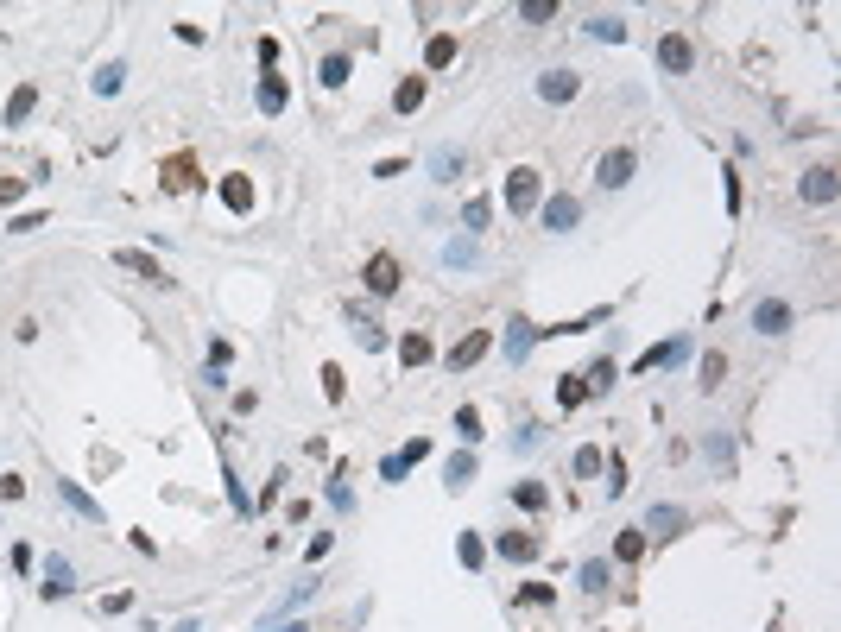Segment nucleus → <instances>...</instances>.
Returning <instances> with one entry per match:
<instances>
[{"instance_id":"obj_1","label":"nucleus","mask_w":841,"mask_h":632,"mask_svg":"<svg viewBox=\"0 0 841 632\" xmlns=\"http://www.w3.org/2000/svg\"><path fill=\"white\" fill-rule=\"evenodd\" d=\"M633 171H639V152H633V146H614V152L595 159V184H601V190H626V184H633Z\"/></svg>"},{"instance_id":"obj_33","label":"nucleus","mask_w":841,"mask_h":632,"mask_svg":"<svg viewBox=\"0 0 841 632\" xmlns=\"http://www.w3.org/2000/svg\"><path fill=\"white\" fill-rule=\"evenodd\" d=\"M348 70H355V63H348V51H329V57H323V89H342Z\"/></svg>"},{"instance_id":"obj_41","label":"nucleus","mask_w":841,"mask_h":632,"mask_svg":"<svg viewBox=\"0 0 841 632\" xmlns=\"http://www.w3.org/2000/svg\"><path fill=\"white\" fill-rule=\"evenodd\" d=\"M519 20H525V26H544V20H557V0H525V7H519Z\"/></svg>"},{"instance_id":"obj_40","label":"nucleus","mask_w":841,"mask_h":632,"mask_svg":"<svg viewBox=\"0 0 841 632\" xmlns=\"http://www.w3.org/2000/svg\"><path fill=\"white\" fill-rule=\"evenodd\" d=\"M323 392H329V405H342V398H348V373H342L335 361L323 367Z\"/></svg>"},{"instance_id":"obj_5","label":"nucleus","mask_w":841,"mask_h":632,"mask_svg":"<svg viewBox=\"0 0 841 632\" xmlns=\"http://www.w3.org/2000/svg\"><path fill=\"white\" fill-rule=\"evenodd\" d=\"M507 209H513V216H532V209H538V171L532 165L507 171Z\"/></svg>"},{"instance_id":"obj_35","label":"nucleus","mask_w":841,"mask_h":632,"mask_svg":"<svg viewBox=\"0 0 841 632\" xmlns=\"http://www.w3.org/2000/svg\"><path fill=\"white\" fill-rule=\"evenodd\" d=\"M728 380V355H721V348H709V355H703V392H715Z\"/></svg>"},{"instance_id":"obj_48","label":"nucleus","mask_w":841,"mask_h":632,"mask_svg":"<svg viewBox=\"0 0 841 632\" xmlns=\"http://www.w3.org/2000/svg\"><path fill=\"white\" fill-rule=\"evenodd\" d=\"M272 632H304V626H298V620H285V626H272Z\"/></svg>"},{"instance_id":"obj_2","label":"nucleus","mask_w":841,"mask_h":632,"mask_svg":"<svg viewBox=\"0 0 841 632\" xmlns=\"http://www.w3.org/2000/svg\"><path fill=\"white\" fill-rule=\"evenodd\" d=\"M399 278H405V272H399V259H392V253H367L361 285H367L374 298H392V291H399Z\"/></svg>"},{"instance_id":"obj_18","label":"nucleus","mask_w":841,"mask_h":632,"mask_svg":"<svg viewBox=\"0 0 841 632\" xmlns=\"http://www.w3.org/2000/svg\"><path fill=\"white\" fill-rule=\"evenodd\" d=\"M797 196H804V202H835V165H816V171H804Z\"/></svg>"},{"instance_id":"obj_39","label":"nucleus","mask_w":841,"mask_h":632,"mask_svg":"<svg viewBox=\"0 0 841 632\" xmlns=\"http://www.w3.org/2000/svg\"><path fill=\"white\" fill-rule=\"evenodd\" d=\"M456 437H462V443H481V411H474V405L456 411Z\"/></svg>"},{"instance_id":"obj_17","label":"nucleus","mask_w":841,"mask_h":632,"mask_svg":"<svg viewBox=\"0 0 841 632\" xmlns=\"http://www.w3.org/2000/svg\"><path fill=\"white\" fill-rule=\"evenodd\" d=\"M683 525H689V513H683V506H652L639 531H646V538H677Z\"/></svg>"},{"instance_id":"obj_16","label":"nucleus","mask_w":841,"mask_h":632,"mask_svg":"<svg viewBox=\"0 0 841 632\" xmlns=\"http://www.w3.org/2000/svg\"><path fill=\"white\" fill-rule=\"evenodd\" d=\"M538 335H544V329H538L532 316H513V323H507V361H513V367L532 355V341H538Z\"/></svg>"},{"instance_id":"obj_22","label":"nucleus","mask_w":841,"mask_h":632,"mask_svg":"<svg viewBox=\"0 0 841 632\" xmlns=\"http://www.w3.org/2000/svg\"><path fill=\"white\" fill-rule=\"evenodd\" d=\"M443 266H449V272H474V266H481V247H474V234L449 241V247H443Z\"/></svg>"},{"instance_id":"obj_25","label":"nucleus","mask_w":841,"mask_h":632,"mask_svg":"<svg viewBox=\"0 0 841 632\" xmlns=\"http://www.w3.org/2000/svg\"><path fill=\"white\" fill-rule=\"evenodd\" d=\"M32 108H38V89H32V83H20V89H13V102H7V114H0V120H7V127H26V120H32Z\"/></svg>"},{"instance_id":"obj_37","label":"nucleus","mask_w":841,"mask_h":632,"mask_svg":"<svg viewBox=\"0 0 841 632\" xmlns=\"http://www.w3.org/2000/svg\"><path fill=\"white\" fill-rule=\"evenodd\" d=\"M570 468H576V474H582V480H595V474H601V468H607V456H601V449H595V443H582V449H576V462H570Z\"/></svg>"},{"instance_id":"obj_29","label":"nucleus","mask_w":841,"mask_h":632,"mask_svg":"<svg viewBox=\"0 0 841 632\" xmlns=\"http://www.w3.org/2000/svg\"><path fill=\"white\" fill-rule=\"evenodd\" d=\"M646 544H652V538L633 525V531H620V538H614V556H620V563H639V556H646Z\"/></svg>"},{"instance_id":"obj_32","label":"nucleus","mask_w":841,"mask_h":632,"mask_svg":"<svg viewBox=\"0 0 841 632\" xmlns=\"http://www.w3.org/2000/svg\"><path fill=\"white\" fill-rule=\"evenodd\" d=\"M487 222H494V202H487V196H468V209H462V228H468V234H481Z\"/></svg>"},{"instance_id":"obj_28","label":"nucleus","mask_w":841,"mask_h":632,"mask_svg":"<svg viewBox=\"0 0 841 632\" xmlns=\"http://www.w3.org/2000/svg\"><path fill=\"white\" fill-rule=\"evenodd\" d=\"M417 102H425V77H405L392 89V114H417Z\"/></svg>"},{"instance_id":"obj_21","label":"nucleus","mask_w":841,"mask_h":632,"mask_svg":"<svg viewBox=\"0 0 841 632\" xmlns=\"http://www.w3.org/2000/svg\"><path fill=\"white\" fill-rule=\"evenodd\" d=\"M456 63V32H431L425 38V70H449Z\"/></svg>"},{"instance_id":"obj_43","label":"nucleus","mask_w":841,"mask_h":632,"mask_svg":"<svg viewBox=\"0 0 841 632\" xmlns=\"http://www.w3.org/2000/svg\"><path fill=\"white\" fill-rule=\"evenodd\" d=\"M519 601H525V607H550V601H557V588H550V582H525V588H519Z\"/></svg>"},{"instance_id":"obj_26","label":"nucleus","mask_w":841,"mask_h":632,"mask_svg":"<svg viewBox=\"0 0 841 632\" xmlns=\"http://www.w3.org/2000/svg\"><path fill=\"white\" fill-rule=\"evenodd\" d=\"M582 32H589V38H601V45H620V38H626V20H620V13H595Z\"/></svg>"},{"instance_id":"obj_3","label":"nucleus","mask_w":841,"mask_h":632,"mask_svg":"<svg viewBox=\"0 0 841 632\" xmlns=\"http://www.w3.org/2000/svg\"><path fill=\"white\" fill-rule=\"evenodd\" d=\"M658 70H671V77H689V70H696L689 32H664V38H658Z\"/></svg>"},{"instance_id":"obj_9","label":"nucleus","mask_w":841,"mask_h":632,"mask_svg":"<svg viewBox=\"0 0 841 632\" xmlns=\"http://www.w3.org/2000/svg\"><path fill=\"white\" fill-rule=\"evenodd\" d=\"M689 355V335H671V341H658V348H646V355L633 361V373H658V367H677Z\"/></svg>"},{"instance_id":"obj_34","label":"nucleus","mask_w":841,"mask_h":632,"mask_svg":"<svg viewBox=\"0 0 841 632\" xmlns=\"http://www.w3.org/2000/svg\"><path fill=\"white\" fill-rule=\"evenodd\" d=\"M89 83H95V95H120V83H127V63H102Z\"/></svg>"},{"instance_id":"obj_36","label":"nucleus","mask_w":841,"mask_h":632,"mask_svg":"<svg viewBox=\"0 0 841 632\" xmlns=\"http://www.w3.org/2000/svg\"><path fill=\"white\" fill-rule=\"evenodd\" d=\"M614 380H620V367H614V361H607V355H601V361H595V367H589V373H582V386H589V392H607V386H614Z\"/></svg>"},{"instance_id":"obj_30","label":"nucleus","mask_w":841,"mask_h":632,"mask_svg":"<svg viewBox=\"0 0 841 632\" xmlns=\"http://www.w3.org/2000/svg\"><path fill=\"white\" fill-rule=\"evenodd\" d=\"M513 500H519L525 513H544V506H550V487H544V480H519V487H513Z\"/></svg>"},{"instance_id":"obj_44","label":"nucleus","mask_w":841,"mask_h":632,"mask_svg":"<svg viewBox=\"0 0 841 632\" xmlns=\"http://www.w3.org/2000/svg\"><path fill=\"white\" fill-rule=\"evenodd\" d=\"M582 588H589V595L607 588V563H601V556H595V563H582Z\"/></svg>"},{"instance_id":"obj_46","label":"nucleus","mask_w":841,"mask_h":632,"mask_svg":"<svg viewBox=\"0 0 841 632\" xmlns=\"http://www.w3.org/2000/svg\"><path fill=\"white\" fill-rule=\"evenodd\" d=\"M26 196V177H0V202H20Z\"/></svg>"},{"instance_id":"obj_42","label":"nucleus","mask_w":841,"mask_h":632,"mask_svg":"<svg viewBox=\"0 0 841 632\" xmlns=\"http://www.w3.org/2000/svg\"><path fill=\"white\" fill-rule=\"evenodd\" d=\"M456 550H462V563H468V570H481V563H487V550H481V538H474V531H462V538H456Z\"/></svg>"},{"instance_id":"obj_4","label":"nucleus","mask_w":841,"mask_h":632,"mask_svg":"<svg viewBox=\"0 0 841 632\" xmlns=\"http://www.w3.org/2000/svg\"><path fill=\"white\" fill-rule=\"evenodd\" d=\"M538 222H544L550 234H570V228L582 222V202H576V196H564V190H557V196H544V209H538Z\"/></svg>"},{"instance_id":"obj_13","label":"nucleus","mask_w":841,"mask_h":632,"mask_svg":"<svg viewBox=\"0 0 841 632\" xmlns=\"http://www.w3.org/2000/svg\"><path fill=\"white\" fill-rule=\"evenodd\" d=\"M576 89H582L576 70H544L538 77V102H576Z\"/></svg>"},{"instance_id":"obj_45","label":"nucleus","mask_w":841,"mask_h":632,"mask_svg":"<svg viewBox=\"0 0 841 632\" xmlns=\"http://www.w3.org/2000/svg\"><path fill=\"white\" fill-rule=\"evenodd\" d=\"M513 443H519V449H538V443H544V424H519V437H513Z\"/></svg>"},{"instance_id":"obj_15","label":"nucleus","mask_w":841,"mask_h":632,"mask_svg":"<svg viewBox=\"0 0 841 632\" xmlns=\"http://www.w3.org/2000/svg\"><path fill=\"white\" fill-rule=\"evenodd\" d=\"M222 209H228V216H253V177L228 171L222 177Z\"/></svg>"},{"instance_id":"obj_38","label":"nucleus","mask_w":841,"mask_h":632,"mask_svg":"<svg viewBox=\"0 0 841 632\" xmlns=\"http://www.w3.org/2000/svg\"><path fill=\"white\" fill-rule=\"evenodd\" d=\"M443 480H449V487H468V480H474V456H468V449L449 456V462H443Z\"/></svg>"},{"instance_id":"obj_20","label":"nucleus","mask_w":841,"mask_h":632,"mask_svg":"<svg viewBox=\"0 0 841 632\" xmlns=\"http://www.w3.org/2000/svg\"><path fill=\"white\" fill-rule=\"evenodd\" d=\"M285 102H292V89H285V77H260V114H285Z\"/></svg>"},{"instance_id":"obj_27","label":"nucleus","mask_w":841,"mask_h":632,"mask_svg":"<svg viewBox=\"0 0 841 632\" xmlns=\"http://www.w3.org/2000/svg\"><path fill=\"white\" fill-rule=\"evenodd\" d=\"M462 165H468V159H462L456 146H437V152H431V171H437V184H456V177H462Z\"/></svg>"},{"instance_id":"obj_12","label":"nucleus","mask_w":841,"mask_h":632,"mask_svg":"<svg viewBox=\"0 0 841 632\" xmlns=\"http://www.w3.org/2000/svg\"><path fill=\"white\" fill-rule=\"evenodd\" d=\"M494 550H500V563H538V550H544V544H538L532 531H500V538H494Z\"/></svg>"},{"instance_id":"obj_14","label":"nucleus","mask_w":841,"mask_h":632,"mask_svg":"<svg viewBox=\"0 0 841 632\" xmlns=\"http://www.w3.org/2000/svg\"><path fill=\"white\" fill-rule=\"evenodd\" d=\"M114 266H120V272H139V278H153V285H171L165 266H159L153 253H139V247H114Z\"/></svg>"},{"instance_id":"obj_6","label":"nucleus","mask_w":841,"mask_h":632,"mask_svg":"<svg viewBox=\"0 0 841 632\" xmlns=\"http://www.w3.org/2000/svg\"><path fill=\"white\" fill-rule=\"evenodd\" d=\"M487 348H494V335H487V329H468V335L449 348V355H443V367H449V373H468V367L487 355Z\"/></svg>"},{"instance_id":"obj_10","label":"nucleus","mask_w":841,"mask_h":632,"mask_svg":"<svg viewBox=\"0 0 841 632\" xmlns=\"http://www.w3.org/2000/svg\"><path fill=\"white\" fill-rule=\"evenodd\" d=\"M63 595H77V570H70V556H45V601H63Z\"/></svg>"},{"instance_id":"obj_47","label":"nucleus","mask_w":841,"mask_h":632,"mask_svg":"<svg viewBox=\"0 0 841 632\" xmlns=\"http://www.w3.org/2000/svg\"><path fill=\"white\" fill-rule=\"evenodd\" d=\"M355 335H361V348H386V335H380L374 323H355Z\"/></svg>"},{"instance_id":"obj_19","label":"nucleus","mask_w":841,"mask_h":632,"mask_svg":"<svg viewBox=\"0 0 841 632\" xmlns=\"http://www.w3.org/2000/svg\"><path fill=\"white\" fill-rule=\"evenodd\" d=\"M57 494H63V506H70V513H83L89 525H102V500H89L77 480H57Z\"/></svg>"},{"instance_id":"obj_7","label":"nucleus","mask_w":841,"mask_h":632,"mask_svg":"<svg viewBox=\"0 0 841 632\" xmlns=\"http://www.w3.org/2000/svg\"><path fill=\"white\" fill-rule=\"evenodd\" d=\"M791 323H797V310H791L785 298H759V304H753V329H759V335H785Z\"/></svg>"},{"instance_id":"obj_31","label":"nucleus","mask_w":841,"mask_h":632,"mask_svg":"<svg viewBox=\"0 0 841 632\" xmlns=\"http://www.w3.org/2000/svg\"><path fill=\"white\" fill-rule=\"evenodd\" d=\"M589 398V386H582V373H564V380H557V411H576Z\"/></svg>"},{"instance_id":"obj_8","label":"nucleus","mask_w":841,"mask_h":632,"mask_svg":"<svg viewBox=\"0 0 841 632\" xmlns=\"http://www.w3.org/2000/svg\"><path fill=\"white\" fill-rule=\"evenodd\" d=\"M425 456H431V443H425V437H411L405 449H392V456L380 462V480H392V487H399V480H405V474H411L417 462H425Z\"/></svg>"},{"instance_id":"obj_11","label":"nucleus","mask_w":841,"mask_h":632,"mask_svg":"<svg viewBox=\"0 0 841 632\" xmlns=\"http://www.w3.org/2000/svg\"><path fill=\"white\" fill-rule=\"evenodd\" d=\"M159 184H165L171 196H184V190H196V159H190V152H171V159L159 165Z\"/></svg>"},{"instance_id":"obj_23","label":"nucleus","mask_w":841,"mask_h":632,"mask_svg":"<svg viewBox=\"0 0 841 632\" xmlns=\"http://www.w3.org/2000/svg\"><path fill=\"white\" fill-rule=\"evenodd\" d=\"M425 361H437V348H431V335L411 329V335L399 341V367H425Z\"/></svg>"},{"instance_id":"obj_24","label":"nucleus","mask_w":841,"mask_h":632,"mask_svg":"<svg viewBox=\"0 0 841 632\" xmlns=\"http://www.w3.org/2000/svg\"><path fill=\"white\" fill-rule=\"evenodd\" d=\"M329 506L348 519L355 513V487H348V462H335V474H329Z\"/></svg>"}]
</instances>
